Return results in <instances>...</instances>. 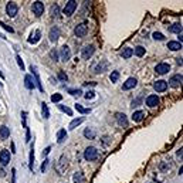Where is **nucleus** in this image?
<instances>
[{
	"label": "nucleus",
	"mask_w": 183,
	"mask_h": 183,
	"mask_svg": "<svg viewBox=\"0 0 183 183\" xmlns=\"http://www.w3.org/2000/svg\"><path fill=\"white\" fill-rule=\"evenodd\" d=\"M98 155L100 153H98V149L95 146H88V148H85V150H84V159L88 160V162L95 160L98 158Z\"/></svg>",
	"instance_id": "obj_1"
},
{
	"label": "nucleus",
	"mask_w": 183,
	"mask_h": 183,
	"mask_svg": "<svg viewBox=\"0 0 183 183\" xmlns=\"http://www.w3.org/2000/svg\"><path fill=\"white\" fill-rule=\"evenodd\" d=\"M75 9H77V1H75V0H70V1H67L66 6H64V14H66L67 17H71L72 14H74Z\"/></svg>",
	"instance_id": "obj_2"
},
{
	"label": "nucleus",
	"mask_w": 183,
	"mask_h": 183,
	"mask_svg": "<svg viewBox=\"0 0 183 183\" xmlns=\"http://www.w3.org/2000/svg\"><path fill=\"white\" fill-rule=\"evenodd\" d=\"M88 33V26L85 24V23H80V24H77L75 26V29H74V34H75V37H85Z\"/></svg>",
	"instance_id": "obj_3"
},
{
	"label": "nucleus",
	"mask_w": 183,
	"mask_h": 183,
	"mask_svg": "<svg viewBox=\"0 0 183 183\" xmlns=\"http://www.w3.org/2000/svg\"><path fill=\"white\" fill-rule=\"evenodd\" d=\"M6 13L9 17H16L18 13V6H17L14 1H9L6 4Z\"/></svg>",
	"instance_id": "obj_4"
},
{
	"label": "nucleus",
	"mask_w": 183,
	"mask_h": 183,
	"mask_svg": "<svg viewBox=\"0 0 183 183\" xmlns=\"http://www.w3.org/2000/svg\"><path fill=\"white\" fill-rule=\"evenodd\" d=\"M94 53H95V47L92 44H88V46H85L81 50V57H83L84 60H89L94 55Z\"/></svg>",
	"instance_id": "obj_5"
},
{
	"label": "nucleus",
	"mask_w": 183,
	"mask_h": 183,
	"mask_svg": "<svg viewBox=\"0 0 183 183\" xmlns=\"http://www.w3.org/2000/svg\"><path fill=\"white\" fill-rule=\"evenodd\" d=\"M182 81H183V77L182 74H175V75H172L170 78H169V85L172 87V88H179L180 85H182Z\"/></svg>",
	"instance_id": "obj_6"
},
{
	"label": "nucleus",
	"mask_w": 183,
	"mask_h": 183,
	"mask_svg": "<svg viewBox=\"0 0 183 183\" xmlns=\"http://www.w3.org/2000/svg\"><path fill=\"white\" fill-rule=\"evenodd\" d=\"M58 58H60L61 61H66V63L70 60V58H71V50H70V47H68V46H63V47L60 48Z\"/></svg>",
	"instance_id": "obj_7"
},
{
	"label": "nucleus",
	"mask_w": 183,
	"mask_h": 183,
	"mask_svg": "<svg viewBox=\"0 0 183 183\" xmlns=\"http://www.w3.org/2000/svg\"><path fill=\"white\" fill-rule=\"evenodd\" d=\"M145 104H146L149 108H156V107L160 104V100H159V97H158L156 94H150L149 97H146Z\"/></svg>",
	"instance_id": "obj_8"
},
{
	"label": "nucleus",
	"mask_w": 183,
	"mask_h": 183,
	"mask_svg": "<svg viewBox=\"0 0 183 183\" xmlns=\"http://www.w3.org/2000/svg\"><path fill=\"white\" fill-rule=\"evenodd\" d=\"M10 159H12V155L7 149H1L0 150V165L1 166H6L10 163Z\"/></svg>",
	"instance_id": "obj_9"
},
{
	"label": "nucleus",
	"mask_w": 183,
	"mask_h": 183,
	"mask_svg": "<svg viewBox=\"0 0 183 183\" xmlns=\"http://www.w3.org/2000/svg\"><path fill=\"white\" fill-rule=\"evenodd\" d=\"M169 71H170V64H167V63H159L155 67V72L159 75H165Z\"/></svg>",
	"instance_id": "obj_10"
},
{
	"label": "nucleus",
	"mask_w": 183,
	"mask_h": 183,
	"mask_svg": "<svg viewBox=\"0 0 183 183\" xmlns=\"http://www.w3.org/2000/svg\"><path fill=\"white\" fill-rule=\"evenodd\" d=\"M31 9H33V13L37 17L43 16V13H44V3L43 1H34Z\"/></svg>",
	"instance_id": "obj_11"
},
{
	"label": "nucleus",
	"mask_w": 183,
	"mask_h": 183,
	"mask_svg": "<svg viewBox=\"0 0 183 183\" xmlns=\"http://www.w3.org/2000/svg\"><path fill=\"white\" fill-rule=\"evenodd\" d=\"M30 70H31V72H33L34 83H36V85H37V87H38L40 92H44V87H43V84H41V80H40V75H38V72H37V68H36V66H31V67H30Z\"/></svg>",
	"instance_id": "obj_12"
},
{
	"label": "nucleus",
	"mask_w": 183,
	"mask_h": 183,
	"mask_svg": "<svg viewBox=\"0 0 183 183\" xmlns=\"http://www.w3.org/2000/svg\"><path fill=\"white\" fill-rule=\"evenodd\" d=\"M153 89H155L156 92H165L167 89V81H165V80H158V81H155V83H153Z\"/></svg>",
	"instance_id": "obj_13"
},
{
	"label": "nucleus",
	"mask_w": 183,
	"mask_h": 183,
	"mask_svg": "<svg viewBox=\"0 0 183 183\" xmlns=\"http://www.w3.org/2000/svg\"><path fill=\"white\" fill-rule=\"evenodd\" d=\"M138 85V80L135 78V77H129L125 83H124V85H122V89L124 91H128V89H132V88H135Z\"/></svg>",
	"instance_id": "obj_14"
},
{
	"label": "nucleus",
	"mask_w": 183,
	"mask_h": 183,
	"mask_svg": "<svg viewBox=\"0 0 183 183\" xmlns=\"http://www.w3.org/2000/svg\"><path fill=\"white\" fill-rule=\"evenodd\" d=\"M115 118H117V122H118L119 126H122V128H126V126H128V118H126L125 114L118 112L117 115H115Z\"/></svg>",
	"instance_id": "obj_15"
},
{
	"label": "nucleus",
	"mask_w": 183,
	"mask_h": 183,
	"mask_svg": "<svg viewBox=\"0 0 183 183\" xmlns=\"http://www.w3.org/2000/svg\"><path fill=\"white\" fill-rule=\"evenodd\" d=\"M24 87L27 89H34L36 88V83H34L33 75H30V74H26L24 75Z\"/></svg>",
	"instance_id": "obj_16"
},
{
	"label": "nucleus",
	"mask_w": 183,
	"mask_h": 183,
	"mask_svg": "<svg viewBox=\"0 0 183 183\" xmlns=\"http://www.w3.org/2000/svg\"><path fill=\"white\" fill-rule=\"evenodd\" d=\"M58 37H60V29L54 26L50 30V33H48V40H50L51 43H55L58 40Z\"/></svg>",
	"instance_id": "obj_17"
},
{
	"label": "nucleus",
	"mask_w": 183,
	"mask_h": 183,
	"mask_svg": "<svg viewBox=\"0 0 183 183\" xmlns=\"http://www.w3.org/2000/svg\"><path fill=\"white\" fill-rule=\"evenodd\" d=\"M132 55H133V48H131V47H125V48H122V51H121V57L124 60H128Z\"/></svg>",
	"instance_id": "obj_18"
},
{
	"label": "nucleus",
	"mask_w": 183,
	"mask_h": 183,
	"mask_svg": "<svg viewBox=\"0 0 183 183\" xmlns=\"http://www.w3.org/2000/svg\"><path fill=\"white\" fill-rule=\"evenodd\" d=\"M131 118H132L133 122H141V121H143V118H145V112H143V111H133V114Z\"/></svg>",
	"instance_id": "obj_19"
},
{
	"label": "nucleus",
	"mask_w": 183,
	"mask_h": 183,
	"mask_svg": "<svg viewBox=\"0 0 183 183\" xmlns=\"http://www.w3.org/2000/svg\"><path fill=\"white\" fill-rule=\"evenodd\" d=\"M9 136H10V128H7L6 125L0 126V139L4 141V139H7Z\"/></svg>",
	"instance_id": "obj_20"
},
{
	"label": "nucleus",
	"mask_w": 183,
	"mask_h": 183,
	"mask_svg": "<svg viewBox=\"0 0 183 183\" xmlns=\"http://www.w3.org/2000/svg\"><path fill=\"white\" fill-rule=\"evenodd\" d=\"M167 29H169V31H170V33L182 34V24H180V23H175V24L169 26Z\"/></svg>",
	"instance_id": "obj_21"
},
{
	"label": "nucleus",
	"mask_w": 183,
	"mask_h": 183,
	"mask_svg": "<svg viewBox=\"0 0 183 183\" xmlns=\"http://www.w3.org/2000/svg\"><path fill=\"white\" fill-rule=\"evenodd\" d=\"M40 38H41V31H40V30H36L34 36L31 34V36H30V38H29L27 41H29L30 44H36V43H38V41H40Z\"/></svg>",
	"instance_id": "obj_22"
},
{
	"label": "nucleus",
	"mask_w": 183,
	"mask_h": 183,
	"mask_svg": "<svg viewBox=\"0 0 183 183\" xmlns=\"http://www.w3.org/2000/svg\"><path fill=\"white\" fill-rule=\"evenodd\" d=\"M167 48L170 51H179L182 50V44L178 43V41H169L167 43Z\"/></svg>",
	"instance_id": "obj_23"
},
{
	"label": "nucleus",
	"mask_w": 183,
	"mask_h": 183,
	"mask_svg": "<svg viewBox=\"0 0 183 183\" xmlns=\"http://www.w3.org/2000/svg\"><path fill=\"white\" fill-rule=\"evenodd\" d=\"M84 119H85L84 117H80V118H75V119H72V121L70 122V126H68V128H70V129H75L78 125H81V124H83Z\"/></svg>",
	"instance_id": "obj_24"
},
{
	"label": "nucleus",
	"mask_w": 183,
	"mask_h": 183,
	"mask_svg": "<svg viewBox=\"0 0 183 183\" xmlns=\"http://www.w3.org/2000/svg\"><path fill=\"white\" fill-rule=\"evenodd\" d=\"M67 139V129H60L57 132V142L58 143H63Z\"/></svg>",
	"instance_id": "obj_25"
},
{
	"label": "nucleus",
	"mask_w": 183,
	"mask_h": 183,
	"mask_svg": "<svg viewBox=\"0 0 183 183\" xmlns=\"http://www.w3.org/2000/svg\"><path fill=\"white\" fill-rule=\"evenodd\" d=\"M66 167H67L66 156H61V158H60V163H58V166H57L58 173H60V175H63V172H64V169H66Z\"/></svg>",
	"instance_id": "obj_26"
},
{
	"label": "nucleus",
	"mask_w": 183,
	"mask_h": 183,
	"mask_svg": "<svg viewBox=\"0 0 183 183\" xmlns=\"http://www.w3.org/2000/svg\"><path fill=\"white\" fill-rule=\"evenodd\" d=\"M72 182L74 183H84L85 182V178L81 172H75L74 176H72Z\"/></svg>",
	"instance_id": "obj_27"
},
{
	"label": "nucleus",
	"mask_w": 183,
	"mask_h": 183,
	"mask_svg": "<svg viewBox=\"0 0 183 183\" xmlns=\"http://www.w3.org/2000/svg\"><path fill=\"white\" fill-rule=\"evenodd\" d=\"M41 114H43L44 119H48L50 118V109H48V107H47L46 102H41Z\"/></svg>",
	"instance_id": "obj_28"
},
{
	"label": "nucleus",
	"mask_w": 183,
	"mask_h": 183,
	"mask_svg": "<svg viewBox=\"0 0 183 183\" xmlns=\"http://www.w3.org/2000/svg\"><path fill=\"white\" fill-rule=\"evenodd\" d=\"M84 136H85L87 139H95V131H94L92 128H85Z\"/></svg>",
	"instance_id": "obj_29"
},
{
	"label": "nucleus",
	"mask_w": 183,
	"mask_h": 183,
	"mask_svg": "<svg viewBox=\"0 0 183 183\" xmlns=\"http://www.w3.org/2000/svg\"><path fill=\"white\" fill-rule=\"evenodd\" d=\"M145 53H146V48L142 47V46H138V47H135V50H133V54H135L136 57H143Z\"/></svg>",
	"instance_id": "obj_30"
},
{
	"label": "nucleus",
	"mask_w": 183,
	"mask_h": 183,
	"mask_svg": "<svg viewBox=\"0 0 183 183\" xmlns=\"http://www.w3.org/2000/svg\"><path fill=\"white\" fill-rule=\"evenodd\" d=\"M50 14L51 17H58V14H60V6L55 3V4H53L50 9Z\"/></svg>",
	"instance_id": "obj_31"
},
{
	"label": "nucleus",
	"mask_w": 183,
	"mask_h": 183,
	"mask_svg": "<svg viewBox=\"0 0 183 183\" xmlns=\"http://www.w3.org/2000/svg\"><path fill=\"white\" fill-rule=\"evenodd\" d=\"M34 167V142L31 145V149H30V159H29V169L33 170Z\"/></svg>",
	"instance_id": "obj_32"
},
{
	"label": "nucleus",
	"mask_w": 183,
	"mask_h": 183,
	"mask_svg": "<svg viewBox=\"0 0 183 183\" xmlns=\"http://www.w3.org/2000/svg\"><path fill=\"white\" fill-rule=\"evenodd\" d=\"M107 68H108V63L107 61H101L100 64L95 67V72H104Z\"/></svg>",
	"instance_id": "obj_33"
},
{
	"label": "nucleus",
	"mask_w": 183,
	"mask_h": 183,
	"mask_svg": "<svg viewBox=\"0 0 183 183\" xmlns=\"http://www.w3.org/2000/svg\"><path fill=\"white\" fill-rule=\"evenodd\" d=\"M75 109H77L80 114H83V115L89 114V112H91V109H89V108H83V107H81V104H75Z\"/></svg>",
	"instance_id": "obj_34"
},
{
	"label": "nucleus",
	"mask_w": 183,
	"mask_h": 183,
	"mask_svg": "<svg viewBox=\"0 0 183 183\" xmlns=\"http://www.w3.org/2000/svg\"><path fill=\"white\" fill-rule=\"evenodd\" d=\"M67 92L71 94V95H74V97H77V95H78V97L83 95V91H81L80 88H78V89H77V88H70V89H67Z\"/></svg>",
	"instance_id": "obj_35"
},
{
	"label": "nucleus",
	"mask_w": 183,
	"mask_h": 183,
	"mask_svg": "<svg viewBox=\"0 0 183 183\" xmlns=\"http://www.w3.org/2000/svg\"><path fill=\"white\" fill-rule=\"evenodd\" d=\"M58 108H60V111H63L64 114H67L68 117H72V111L68 108V107H66V105H57Z\"/></svg>",
	"instance_id": "obj_36"
},
{
	"label": "nucleus",
	"mask_w": 183,
	"mask_h": 183,
	"mask_svg": "<svg viewBox=\"0 0 183 183\" xmlns=\"http://www.w3.org/2000/svg\"><path fill=\"white\" fill-rule=\"evenodd\" d=\"M109 80H111L112 83H117L118 80H119V71H112L111 75H109Z\"/></svg>",
	"instance_id": "obj_37"
},
{
	"label": "nucleus",
	"mask_w": 183,
	"mask_h": 183,
	"mask_svg": "<svg viewBox=\"0 0 183 183\" xmlns=\"http://www.w3.org/2000/svg\"><path fill=\"white\" fill-rule=\"evenodd\" d=\"M21 121H23V128L24 129H29V126H27V112L26 111L21 112Z\"/></svg>",
	"instance_id": "obj_38"
},
{
	"label": "nucleus",
	"mask_w": 183,
	"mask_h": 183,
	"mask_svg": "<svg viewBox=\"0 0 183 183\" xmlns=\"http://www.w3.org/2000/svg\"><path fill=\"white\" fill-rule=\"evenodd\" d=\"M152 37H153L155 40H159V41H163V40H165V36L162 33H159V31H155V33L152 34Z\"/></svg>",
	"instance_id": "obj_39"
},
{
	"label": "nucleus",
	"mask_w": 183,
	"mask_h": 183,
	"mask_svg": "<svg viewBox=\"0 0 183 183\" xmlns=\"http://www.w3.org/2000/svg\"><path fill=\"white\" fill-rule=\"evenodd\" d=\"M50 57H51V60H53V61H55V63L58 61V53L55 51V48H53V50L50 51Z\"/></svg>",
	"instance_id": "obj_40"
},
{
	"label": "nucleus",
	"mask_w": 183,
	"mask_h": 183,
	"mask_svg": "<svg viewBox=\"0 0 183 183\" xmlns=\"http://www.w3.org/2000/svg\"><path fill=\"white\" fill-rule=\"evenodd\" d=\"M61 100H63V95H61V94H53V95H51V101H53L54 104H55V102H60Z\"/></svg>",
	"instance_id": "obj_41"
},
{
	"label": "nucleus",
	"mask_w": 183,
	"mask_h": 183,
	"mask_svg": "<svg viewBox=\"0 0 183 183\" xmlns=\"http://www.w3.org/2000/svg\"><path fill=\"white\" fill-rule=\"evenodd\" d=\"M16 60H17V64H18V67H20V70L21 71H24V63H23V60H21V57L17 54L16 55Z\"/></svg>",
	"instance_id": "obj_42"
},
{
	"label": "nucleus",
	"mask_w": 183,
	"mask_h": 183,
	"mask_svg": "<svg viewBox=\"0 0 183 183\" xmlns=\"http://www.w3.org/2000/svg\"><path fill=\"white\" fill-rule=\"evenodd\" d=\"M48 162H50V160H48V159L46 158V159H44V162L41 163V167H40V170H41L43 173L46 172V169H47V166H48Z\"/></svg>",
	"instance_id": "obj_43"
},
{
	"label": "nucleus",
	"mask_w": 183,
	"mask_h": 183,
	"mask_svg": "<svg viewBox=\"0 0 183 183\" xmlns=\"http://www.w3.org/2000/svg\"><path fill=\"white\" fill-rule=\"evenodd\" d=\"M84 97H85V100H92V98L95 97V92H94V91H87Z\"/></svg>",
	"instance_id": "obj_44"
},
{
	"label": "nucleus",
	"mask_w": 183,
	"mask_h": 183,
	"mask_svg": "<svg viewBox=\"0 0 183 183\" xmlns=\"http://www.w3.org/2000/svg\"><path fill=\"white\" fill-rule=\"evenodd\" d=\"M58 80H61V81H68V77H67V74L64 71H60V72H58Z\"/></svg>",
	"instance_id": "obj_45"
},
{
	"label": "nucleus",
	"mask_w": 183,
	"mask_h": 183,
	"mask_svg": "<svg viewBox=\"0 0 183 183\" xmlns=\"http://www.w3.org/2000/svg\"><path fill=\"white\" fill-rule=\"evenodd\" d=\"M142 102V98H136V100L132 101V104H131V107L132 108H135V107H139V104Z\"/></svg>",
	"instance_id": "obj_46"
},
{
	"label": "nucleus",
	"mask_w": 183,
	"mask_h": 183,
	"mask_svg": "<svg viewBox=\"0 0 183 183\" xmlns=\"http://www.w3.org/2000/svg\"><path fill=\"white\" fill-rule=\"evenodd\" d=\"M0 26H3V29H6L7 31H10V33H13L14 30H13V27H10V26H7V24H4V23H1L0 21Z\"/></svg>",
	"instance_id": "obj_47"
},
{
	"label": "nucleus",
	"mask_w": 183,
	"mask_h": 183,
	"mask_svg": "<svg viewBox=\"0 0 183 183\" xmlns=\"http://www.w3.org/2000/svg\"><path fill=\"white\" fill-rule=\"evenodd\" d=\"M12 183H16V169H12Z\"/></svg>",
	"instance_id": "obj_48"
},
{
	"label": "nucleus",
	"mask_w": 183,
	"mask_h": 183,
	"mask_svg": "<svg viewBox=\"0 0 183 183\" xmlns=\"http://www.w3.org/2000/svg\"><path fill=\"white\" fill-rule=\"evenodd\" d=\"M50 150H51V146H47L46 149L43 150V158H44V156H47V155L50 153Z\"/></svg>",
	"instance_id": "obj_49"
},
{
	"label": "nucleus",
	"mask_w": 183,
	"mask_h": 183,
	"mask_svg": "<svg viewBox=\"0 0 183 183\" xmlns=\"http://www.w3.org/2000/svg\"><path fill=\"white\" fill-rule=\"evenodd\" d=\"M176 155H178V158H180V159H182V155H183V149H182V148L178 150V153H176Z\"/></svg>",
	"instance_id": "obj_50"
},
{
	"label": "nucleus",
	"mask_w": 183,
	"mask_h": 183,
	"mask_svg": "<svg viewBox=\"0 0 183 183\" xmlns=\"http://www.w3.org/2000/svg\"><path fill=\"white\" fill-rule=\"evenodd\" d=\"M12 153H16V145H14V142H12Z\"/></svg>",
	"instance_id": "obj_51"
},
{
	"label": "nucleus",
	"mask_w": 183,
	"mask_h": 183,
	"mask_svg": "<svg viewBox=\"0 0 183 183\" xmlns=\"http://www.w3.org/2000/svg\"><path fill=\"white\" fill-rule=\"evenodd\" d=\"M176 63H178L179 66H182V57H179V58H176Z\"/></svg>",
	"instance_id": "obj_52"
},
{
	"label": "nucleus",
	"mask_w": 183,
	"mask_h": 183,
	"mask_svg": "<svg viewBox=\"0 0 183 183\" xmlns=\"http://www.w3.org/2000/svg\"><path fill=\"white\" fill-rule=\"evenodd\" d=\"M97 83H84V85H95Z\"/></svg>",
	"instance_id": "obj_53"
},
{
	"label": "nucleus",
	"mask_w": 183,
	"mask_h": 183,
	"mask_svg": "<svg viewBox=\"0 0 183 183\" xmlns=\"http://www.w3.org/2000/svg\"><path fill=\"white\" fill-rule=\"evenodd\" d=\"M182 172H183V167L180 166V169H179V176H182Z\"/></svg>",
	"instance_id": "obj_54"
}]
</instances>
